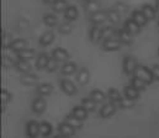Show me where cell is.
<instances>
[{
    "instance_id": "6da1fadb",
    "label": "cell",
    "mask_w": 159,
    "mask_h": 138,
    "mask_svg": "<svg viewBox=\"0 0 159 138\" xmlns=\"http://www.w3.org/2000/svg\"><path fill=\"white\" fill-rule=\"evenodd\" d=\"M134 75L141 78L143 82H146L147 84H151L153 80H154V77H153V73L149 68L144 67V65H138L136 72H134Z\"/></svg>"
},
{
    "instance_id": "7a4b0ae2",
    "label": "cell",
    "mask_w": 159,
    "mask_h": 138,
    "mask_svg": "<svg viewBox=\"0 0 159 138\" xmlns=\"http://www.w3.org/2000/svg\"><path fill=\"white\" fill-rule=\"evenodd\" d=\"M122 67H123V72H125L127 75H132V74H134V72H136L138 64H137V60H136L133 57L127 56V57H125V59H123Z\"/></svg>"
},
{
    "instance_id": "3957f363",
    "label": "cell",
    "mask_w": 159,
    "mask_h": 138,
    "mask_svg": "<svg viewBox=\"0 0 159 138\" xmlns=\"http://www.w3.org/2000/svg\"><path fill=\"white\" fill-rule=\"evenodd\" d=\"M26 133L30 138H36L40 135V123L36 121H30L26 126Z\"/></svg>"
},
{
    "instance_id": "277c9868",
    "label": "cell",
    "mask_w": 159,
    "mask_h": 138,
    "mask_svg": "<svg viewBox=\"0 0 159 138\" xmlns=\"http://www.w3.org/2000/svg\"><path fill=\"white\" fill-rule=\"evenodd\" d=\"M116 111V104L114 102H109V104H105L101 110H100V116L106 118V117H110L111 115H114Z\"/></svg>"
},
{
    "instance_id": "5b68a950",
    "label": "cell",
    "mask_w": 159,
    "mask_h": 138,
    "mask_svg": "<svg viewBox=\"0 0 159 138\" xmlns=\"http://www.w3.org/2000/svg\"><path fill=\"white\" fill-rule=\"evenodd\" d=\"M61 88L62 90L68 94V95H74L77 92V87L70 82V80H67V79H63L61 82Z\"/></svg>"
},
{
    "instance_id": "8992f818",
    "label": "cell",
    "mask_w": 159,
    "mask_h": 138,
    "mask_svg": "<svg viewBox=\"0 0 159 138\" xmlns=\"http://www.w3.org/2000/svg\"><path fill=\"white\" fill-rule=\"evenodd\" d=\"M107 19V14L105 11H96L94 14H90V21L95 25H99V24H102L105 20Z\"/></svg>"
},
{
    "instance_id": "52a82bcc",
    "label": "cell",
    "mask_w": 159,
    "mask_h": 138,
    "mask_svg": "<svg viewBox=\"0 0 159 138\" xmlns=\"http://www.w3.org/2000/svg\"><path fill=\"white\" fill-rule=\"evenodd\" d=\"M20 82L24 84V85H35L37 82H39V78L37 75L35 74H31V73H24L20 78Z\"/></svg>"
},
{
    "instance_id": "ba28073f",
    "label": "cell",
    "mask_w": 159,
    "mask_h": 138,
    "mask_svg": "<svg viewBox=\"0 0 159 138\" xmlns=\"http://www.w3.org/2000/svg\"><path fill=\"white\" fill-rule=\"evenodd\" d=\"M121 46V41L115 40V38H109L102 42V48L105 51H117Z\"/></svg>"
},
{
    "instance_id": "9c48e42d",
    "label": "cell",
    "mask_w": 159,
    "mask_h": 138,
    "mask_svg": "<svg viewBox=\"0 0 159 138\" xmlns=\"http://www.w3.org/2000/svg\"><path fill=\"white\" fill-rule=\"evenodd\" d=\"M125 29L131 33V35H137L141 30V26L133 20V19H128L125 24Z\"/></svg>"
},
{
    "instance_id": "30bf717a",
    "label": "cell",
    "mask_w": 159,
    "mask_h": 138,
    "mask_svg": "<svg viewBox=\"0 0 159 138\" xmlns=\"http://www.w3.org/2000/svg\"><path fill=\"white\" fill-rule=\"evenodd\" d=\"M132 19H133L139 26H144V25H147V22H148V19L144 16V14L142 12V10H134V11L132 12Z\"/></svg>"
},
{
    "instance_id": "8fae6325",
    "label": "cell",
    "mask_w": 159,
    "mask_h": 138,
    "mask_svg": "<svg viewBox=\"0 0 159 138\" xmlns=\"http://www.w3.org/2000/svg\"><path fill=\"white\" fill-rule=\"evenodd\" d=\"M52 57H53L54 59H57L58 62H66V60L68 59L69 54H68V52H67L66 49H63V48H56V49L52 52Z\"/></svg>"
},
{
    "instance_id": "7c38bea8",
    "label": "cell",
    "mask_w": 159,
    "mask_h": 138,
    "mask_svg": "<svg viewBox=\"0 0 159 138\" xmlns=\"http://www.w3.org/2000/svg\"><path fill=\"white\" fill-rule=\"evenodd\" d=\"M44 109H46V102H44V100L42 97H37V99L34 100V102H32V110H34L35 114L40 115V114H42L44 111Z\"/></svg>"
},
{
    "instance_id": "4fadbf2b",
    "label": "cell",
    "mask_w": 159,
    "mask_h": 138,
    "mask_svg": "<svg viewBox=\"0 0 159 138\" xmlns=\"http://www.w3.org/2000/svg\"><path fill=\"white\" fill-rule=\"evenodd\" d=\"M119 40L121 41V43H125V45H131L132 43V35L126 30V29H120L119 32Z\"/></svg>"
},
{
    "instance_id": "5bb4252c",
    "label": "cell",
    "mask_w": 159,
    "mask_h": 138,
    "mask_svg": "<svg viewBox=\"0 0 159 138\" xmlns=\"http://www.w3.org/2000/svg\"><path fill=\"white\" fill-rule=\"evenodd\" d=\"M26 47H27V42H26L25 40H22V38H17V40H14V41L11 42V45H10L9 48L17 53V52L25 49Z\"/></svg>"
},
{
    "instance_id": "9a60e30c",
    "label": "cell",
    "mask_w": 159,
    "mask_h": 138,
    "mask_svg": "<svg viewBox=\"0 0 159 138\" xmlns=\"http://www.w3.org/2000/svg\"><path fill=\"white\" fill-rule=\"evenodd\" d=\"M101 30H102V29H100L98 25H95V26H93V27L90 29L89 37H90L91 42H99V41L101 40Z\"/></svg>"
},
{
    "instance_id": "2e32d148",
    "label": "cell",
    "mask_w": 159,
    "mask_h": 138,
    "mask_svg": "<svg viewBox=\"0 0 159 138\" xmlns=\"http://www.w3.org/2000/svg\"><path fill=\"white\" fill-rule=\"evenodd\" d=\"M61 70H62V74H64V75H72L77 72V64L73 62H67L63 64Z\"/></svg>"
},
{
    "instance_id": "e0dca14e",
    "label": "cell",
    "mask_w": 159,
    "mask_h": 138,
    "mask_svg": "<svg viewBox=\"0 0 159 138\" xmlns=\"http://www.w3.org/2000/svg\"><path fill=\"white\" fill-rule=\"evenodd\" d=\"M72 115H74L77 118H79V120H85L86 118V116H88V110L81 105V106H75L74 109H73V111H72Z\"/></svg>"
},
{
    "instance_id": "ac0fdd59",
    "label": "cell",
    "mask_w": 159,
    "mask_h": 138,
    "mask_svg": "<svg viewBox=\"0 0 159 138\" xmlns=\"http://www.w3.org/2000/svg\"><path fill=\"white\" fill-rule=\"evenodd\" d=\"M64 17L67 20H75L78 17V9L74 5H69L64 11Z\"/></svg>"
},
{
    "instance_id": "d6986e66",
    "label": "cell",
    "mask_w": 159,
    "mask_h": 138,
    "mask_svg": "<svg viewBox=\"0 0 159 138\" xmlns=\"http://www.w3.org/2000/svg\"><path fill=\"white\" fill-rule=\"evenodd\" d=\"M16 56H17V58H19L20 60H29V59L34 58L35 51H34V49H27V48H25V49L17 52Z\"/></svg>"
},
{
    "instance_id": "ffe728a7",
    "label": "cell",
    "mask_w": 159,
    "mask_h": 138,
    "mask_svg": "<svg viewBox=\"0 0 159 138\" xmlns=\"http://www.w3.org/2000/svg\"><path fill=\"white\" fill-rule=\"evenodd\" d=\"M58 131H59L61 135L67 136V137H70V136L74 135V128H73L72 126H69L67 122H66V123H61V125L58 126Z\"/></svg>"
},
{
    "instance_id": "44dd1931",
    "label": "cell",
    "mask_w": 159,
    "mask_h": 138,
    "mask_svg": "<svg viewBox=\"0 0 159 138\" xmlns=\"http://www.w3.org/2000/svg\"><path fill=\"white\" fill-rule=\"evenodd\" d=\"M54 40V33L53 32H46L41 36L40 38V45L42 47H47L48 45H51Z\"/></svg>"
},
{
    "instance_id": "7402d4cb",
    "label": "cell",
    "mask_w": 159,
    "mask_h": 138,
    "mask_svg": "<svg viewBox=\"0 0 159 138\" xmlns=\"http://www.w3.org/2000/svg\"><path fill=\"white\" fill-rule=\"evenodd\" d=\"M131 85L133 87V88H136L137 90H144L146 89V87H147V83L146 82H143L141 78H138V77H132V79H131Z\"/></svg>"
},
{
    "instance_id": "603a6c76",
    "label": "cell",
    "mask_w": 159,
    "mask_h": 138,
    "mask_svg": "<svg viewBox=\"0 0 159 138\" xmlns=\"http://www.w3.org/2000/svg\"><path fill=\"white\" fill-rule=\"evenodd\" d=\"M142 12L144 14V16L148 19V20H152L156 17V14H157V9H154L153 6L151 5H144L142 7Z\"/></svg>"
},
{
    "instance_id": "cb8c5ba5",
    "label": "cell",
    "mask_w": 159,
    "mask_h": 138,
    "mask_svg": "<svg viewBox=\"0 0 159 138\" xmlns=\"http://www.w3.org/2000/svg\"><path fill=\"white\" fill-rule=\"evenodd\" d=\"M66 122L69 125V126H72L74 130H78V128H80L81 127V120H79V118H77L74 115H69L67 118H66Z\"/></svg>"
},
{
    "instance_id": "d4e9b609",
    "label": "cell",
    "mask_w": 159,
    "mask_h": 138,
    "mask_svg": "<svg viewBox=\"0 0 159 138\" xmlns=\"http://www.w3.org/2000/svg\"><path fill=\"white\" fill-rule=\"evenodd\" d=\"M68 2L67 0H57L56 2L52 4V9L57 12H62V11H66V9L68 7Z\"/></svg>"
},
{
    "instance_id": "484cf974",
    "label": "cell",
    "mask_w": 159,
    "mask_h": 138,
    "mask_svg": "<svg viewBox=\"0 0 159 138\" xmlns=\"http://www.w3.org/2000/svg\"><path fill=\"white\" fill-rule=\"evenodd\" d=\"M123 91H125V96H126V97H129V99H133V100H136V99L138 97V95H139V90H137V89L133 88L132 85L126 87Z\"/></svg>"
},
{
    "instance_id": "4316f807",
    "label": "cell",
    "mask_w": 159,
    "mask_h": 138,
    "mask_svg": "<svg viewBox=\"0 0 159 138\" xmlns=\"http://www.w3.org/2000/svg\"><path fill=\"white\" fill-rule=\"evenodd\" d=\"M107 96H109V99H110V101L111 102H114V104H120V101L122 100V97H121V94H120L119 90H116V89H110L109 92H107Z\"/></svg>"
},
{
    "instance_id": "83f0119b",
    "label": "cell",
    "mask_w": 159,
    "mask_h": 138,
    "mask_svg": "<svg viewBox=\"0 0 159 138\" xmlns=\"http://www.w3.org/2000/svg\"><path fill=\"white\" fill-rule=\"evenodd\" d=\"M48 60H49V58L47 57V54L42 53V54L39 56V58L36 60V67L39 69H46L47 68V64H48Z\"/></svg>"
},
{
    "instance_id": "f1b7e54d",
    "label": "cell",
    "mask_w": 159,
    "mask_h": 138,
    "mask_svg": "<svg viewBox=\"0 0 159 138\" xmlns=\"http://www.w3.org/2000/svg\"><path fill=\"white\" fill-rule=\"evenodd\" d=\"M77 79H78V82H79L81 85L86 84V83L89 82V72H88V69H85V68L80 69L79 72H78Z\"/></svg>"
},
{
    "instance_id": "f546056e",
    "label": "cell",
    "mask_w": 159,
    "mask_h": 138,
    "mask_svg": "<svg viewBox=\"0 0 159 138\" xmlns=\"http://www.w3.org/2000/svg\"><path fill=\"white\" fill-rule=\"evenodd\" d=\"M52 133V126L48 122H41L40 123V135L43 137H47Z\"/></svg>"
},
{
    "instance_id": "4dcf8cb0",
    "label": "cell",
    "mask_w": 159,
    "mask_h": 138,
    "mask_svg": "<svg viewBox=\"0 0 159 138\" xmlns=\"http://www.w3.org/2000/svg\"><path fill=\"white\" fill-rule=\"evenodd\" d=\"M15 67H16V69H17L19 72H21V73H29L30 69H31V67H30V64L27 63V60H19V62H16Z\"/></svg>"
},
{
    "instance_id": "1f68e13d",
    "label": "cell",
    "mask_w": 159,
    "mask_h": 138,
    "mask_svg": "<svg viewBox=\"0 0 159 138\" xmlns=\"http://www.w3.org/2000/svg\"><path fill=\"white\" fill-rule=\"evenodd\" d=\"M90 97L95 101V102H102L106 99V95L101 90H93L90 92Z\"/></svg>"
},
{
    "instance_id": "d6a6232c",
    "label": "cell",
    "mask_w": 159,
    "mask_h": 138,
    "mask_svg": "<svg viewBox=\"0 0 159 138\" xmlns=\"http://www.w3.org/2000/svg\"><path fill=\"white\" fill-rule=\"evenodd\" d=\"M115 35V30L112 27H104L101 30V40L106 41L109 38H112V36Z\"/></svg>"
},
{
    "instance_id": "836d02e7",
    "label": "cell",
    "mask_w": 159,
    "mask_h": 138,
    "mask_svg": "<svg viewBox=\"0 0 159 138\" xmlns=\"http://www.w3.org/2000/svg\"><path fill=\"white\" fill-rule=\"evenodd\" d=\"M81 105H83L88 111H94V110L96 109V102H95L91 97H89V99H84V100L81 101Z\"/></svg>"
},
{
    "instance_id": "e575fe53",
    "label": "cell",
    "mask_w": 159,
    "mask_h": 138,
    "mask_svg": "<svg viewBox=\"0 0 159 138\" xmlns=\"http://www.w3.org/2000/svg\"><path fill=\"white\" fill-rule=\"evenodd\" d=\"M37 91H39V94L42 95V96H46V95H49L51 92L53 91V87H52L51 84H42V85L39 87Z\"/></svg>"
},
{
    "instance_id": "d590c367",
    "label": "cell",
    "mask_w": 159,
    "mask_h": 138,
    "mask_svg": "<svg viewBox=\"0 0 159 138\" xmlns=\"http://www.w3.org/2000/svg\"><path fill=\"white\" fill-rule=\"evenodd\" d=\"M107 19L111 24H119L120 21V12L117 10H110L107 12Z\"/></svg>"
},
{
    "instance_id": "8d00e7d4",
    "label": "cell",
    "mask_w": 159,
    "mask_h": 138,
    "mask_svg": "<svg viewBox=\"0 0 159 138\" xmlns=\"http://www.w3.org/2000/svg\"><path fill=\"white\" fill-rule=\"evenodd\" d=\"M43 22H44L47 26L53 27V26L57 25V17H56L54 15H52V14H47V15L43 17Z\"/></svg>"
},
{
    "instance_id": "74e56055",
    "label": "cell",
    "mask_w": 159,
    "mask_h": 138,
    "mask_svg": "<svg viewBox=\"0 0 159 138\" xmlns=\"http://www.w3.org/2000/svg\"><path fill=\"white\" fill-rule=\"evenodd\" d=\"M99 9H100V6H99V4L96 1H94V2H85V10L88 12H90V14H94V12L99 11Z\"/></svg>"
},
{
    "instance_id": "f35d334b",
    "label": "cell",
    "mask_w": 159,
    "mask_h": 138,
    "mask_svg": "<svg viewBox=\"0 0 159 138\" xmlns=\"http://www.w3.org/2000/svg\"><path fill=\"white\" fill-rule=\"evenodd\" d=\"M119 105L122 109H129V107H132L134 105V100L133 99H129V97H125V99H122L120 101Z\"/></svg>"
},
{
    "instance_id": "ab89813d",
    "label": "cell",
    "mask_w": 159,
    "mask_h": 138,
    "mask_svg": "<svg viewBox=\"0 0 159 138\" xmlns=\"http://www.w3.org/2000/svg\"><path fill=\"white\" fill-rule=\"evenodd\" d=\"M57 68H58V60H57V59H54L53 57H52V58H49V60H48V64H47V68H46V69H47L48 72H51V73H52V72H54Z\"/></svg>"
},
{
    "instance_id": "60d3db41",
    "label": "cell",
    "mask_w": 159,
    "mask_h": 138,
    "mask_svg": "<svg viewBox=\"0 0 159 138\" xmlns=\"http://www.w3.org/2000/svg\"><path fill=\"white\" fill-rule=\"evenodd\" d=\"M72 25L70 24H68V22H66V24H62L61 26H59V32L61 33H63V35H68V33H70L72 32Z\"/></svg>"
},
{
    "instance_id": "b9f144b4",
    "label": "cell",
    "mask_w": 159,
    "mask_h": 138,
    "mask_svg": "<svg viewBox=\"0 0 159 138\" xmlns=\"http://www.w3.org/2000/svg\"><path fill=\"white\" fill-rule=\"evenodd\" d=\"M15 64H16V63H14L12 58H10V57H7V56H4V57H2V65H4L5 68L14 67Z\"/></svg>"
},
{
    "instance_id": "7bdbcfd3",
    "label": "cell",
    "mask_w": 159,
    "mask_h": 138,
    "mask_svg": "<svg viewBox=\"0 0 159 138\" xmlns=\"http://www.w3.org/2000/svg\"><path fill=\"white\" fill-rule=\"evenodd\" d=\"M10 99H11V95H10V92L7 91V90H2V91H1V102H2V104L9 102Z\"/></svg>"
},
{
    "instance_id": "ee69618b",
    "label": "cell",
    "mask_w": 159,
    "mask_h": 138,
    "mask_svg": "<svg viewBox=\"0 0 159 138\" xmlns=\"http://www.w3.org/2000/svg\"><path fill=\"white\" fill-rule=\"evenodd\" d=\"M11 42H12V40H10V36H9V35H6V33L2 35V47H4V48L10 47Z\"/></svg>"
},
{
    "instance_id": "f6af8a7d",
    "label": "cell",
    "mask_w": 159,
    "mask_h": 138,
    "mask_svg": "<svg viewBox=\"0 0 159 138\" xmlns=\"http://www.w3.org/2000/svg\"><path fill=\"white\" fill-rule=\"evenodd\" d=\"M115 10H117L119 12H125V11L127 10V6H126L125 4H122V2H117V4H116Z\"/></svg>"
},
{
    "instance_id": "bcb514c9",
    "label": "cell",
    "mask_w": 159,
    "mask_h": 138,
    "mask_svg": "<svg viewBox=\"0 0 159 138\" xmlns=\"http://www.w3.org/2000/svg\"><path fill=\"white\" fill-rule=\"evenodd\" d=\"M152 73H153V77L156 80H159V65H154L152 68Z\"/></svg>"
},
{
    "instance_id": "7dc6e473",
    "label": "cell",
    "mask_w": 159,
    "mask_h": 138,
    "mask_svg": "<svg viewBox=\"0 0 159 138\" xmlns=\"http://www.w3.org/2000/svg\"><path fill=\"white\" fill-rule=\"evenodd\" d=\"M43 1H44L46 4H51V5H52V4H53V2H56L57 0H43Z\"/></svg>"
},
{
    "instance_id": "c3c4849f",
    "label": "cell",
    "mask_w": 159,
    "mask_h": 138,
    "mask_svg": "<svg viewBox=\"0 0 159 138\" xmlns=\"http://www.w3.org/2000/svg\"><path fill=\"white\" fill-rule=\"evenodd\" d=\"M156 9H157V11H159V0H157V2H156Z\"/></svg>"
},
{
    "instance_id": "681fc988",
    "label": "cell",
    "mask_w": 159,
    "mask_h": 138,
    "mask_svg": "<svg viewBox=\"0 0 159 138\" xmlns=\"http://www.w3.org/2000/svg\"><path fill=\"white\" fill-rule=\"evenodd\" d=\"M54 138H68L67 136H63V135H59V136H56Z\"/></svg>"
},
{
    "instance_id": "f907efd6",
    "label": "cell",
    "mask_w": 159,
    "mask_h": 138,
    "mask_svg": "<svg viewBox=\"0 0 159 138\" xmlns=\"http://www.w3.org/2000/svg\"><path fill=\"white\" fill-rule=\"evenodd\" d=\"M94 1H98V0H85V2H94Z\"/></svg>"
},
{
    "instance_id": "816d5d0a",
    "label": "cell",
    "mask_w": 159,
    "mask_h": 138,
    "mask_svg": "<svg viewBox=\"0 0 159 138\" xmlns=\"http://www.w3.org/2000/svg\"><path fill=\"white\" fill-rule=\"evenodd\" d=\"M158 26H159V19H158Z\"/></svg>"
},
{
    "instance_id": "f5cc1de1",
    "label": "cell",
    "mask_w": 159,
    "mask_h": 138,
    "mask_svg": "<svg viewBox=\"0 0 159 138\" xmlns=\"http://www.w3.org/2000/svg\"><path fill=\"white\" fill-rule=\"evenodd\" d=\"M158 54H159V48H158Z\"/></svg>"
}]
</instances>
